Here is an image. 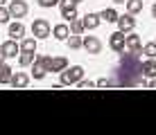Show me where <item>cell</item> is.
<instances>
[{
	"mask_svg": "<svg viewBox=\"0 0 156 135\" xmlns=\"http://www.w3.org/2000/svg\"><path fill=\"white\" fill-rule=\"evenodd\" d=\"M59 83L61 86H77V81L84 79V68L82 66H73V68H66L63 72H59Z\"/></svg>",
	"mask_w": 156,
	"mask_h": 135,
	"instance_id": "cell-1",
	"label": "cell"
},
{
	"mask_svg": "<svg viewBox=\"0 0 156 135\" xmlns=\"http://www.w3.org/2000/svg\"><path fill=\"white\" fill-rule=\"evenodd\" d=\"M109 47L113 52H118V54L125 52L127 50V36H125V32H120V29L113 32V34L109 36Z\"/></svg>",
	"mask_w": 156,
	"mask_h": 135,
	"instance_id": "cell-2",
	"label": "cell"
},
{
	"mask_svg": "<svg viewBox=\"0 0 156 135\" xmlns=\"http://www.w3.org/2000/svg\"><path fill=\"white\" fill-rule=\"evenodd\" d=\"M32 34H34L36 39H48V36L52 34V27L45 18H36L34 23H32Z\"/></svg>",
	"mask_w": 156,
	"mask_h": 135,
	"instance_id": "cell-3",
	"label": "cell"
},
{
	"mask_svg": "<svg viewBox=\"0 0 156 135\" xmlns=\"http://www.w3.org/2000/svg\"><path fill=\"white\" fill-rule=\"evenodd\" d=\"M45 66H48V72H63L68 68V59L66 56H45Z\"/></svg>",
	"mask_w": 156,
	"mask_h": 135,
	"instance_id": "cell-4",
	"label": "cell"
},
{
	"mask_svg": "<svg viewBox=\"0 0 156 135\" xmlns=\"http://www.w3.org/2000/svg\"><path fill=\"white\" fill-rule=\"evenodd\" d=\"M0 52H2V59H14L16 54H20V45L16 39H9L0 45Z\"/></svg>",
	"mask_w": 156,
	"mask_h": 135,
	"instance_id": "cell-5",
	"label": "cell"
},
{
	"mask_svg": "<svg viewBox=\"0 0 156 135\" xmlns=\"http://www.w3.org/2000/svg\"><path fill=\"white\" fill-rule=\"evenodd\" d=\"M32 74H34L36 81H41L48 74V66H45V56H36L34 63H32Z\"/></svg>",
	"mask_w": 156,
	"mask_h": 135,
	"instance_id": "cell-6",
	"label": "cell"
},
{
	"mask_svg": "<svg viewBox=\"0 0 156 135\" xmlns=\"http://www.w3.org/2000/svg\"><path fill=\"white\" fill-rule=\"evenodd\" d=\"M9 14H12V18H23L27 14V2L25 0H12L9 2Z\"/></svg>",
	"mask_w": 156,
	"mask_h": 135,
	"instance_id": "cell-7",
	"label": "cell"
},
{
	"mask_svg": "<svg viewBox=\"0 0 156 135\" xmlns=\"http://www.w3.org/2000/svg\"><path fill=\"white\" fill-rule=\"evenodd\" d=\"M133 27H136V18H133V14L127 12L125 16H118V29H120V32H125V34H127V32H131Z\"/></svg>",
	"mask_w": 156,
	"mask_h": 135,
	"instance_id": "cell-8",
	"label": "cell"
},
{
	"mask_svg": "<svg viewBox=\"0 0 156 135\" xmlns=\"http://www.w3.org/2000/svg\"><path fill=\"white\" fill-rule=\"evenodd\" d=\"M84 50L88 54H100L102 52V41L98 36H84Z\"/></svg>",
	"mask_w": 156,
	"mask_h": 135,
	"instance_id": "cell-9",
	"label": "cell"
},
{
	"mask_svg": "<svg viewBox=\"0 0 156 135\" xmlns=\"http://www.w3.org/2000/svg\"><path fill=\"white\" fill-rule=\"evenodd\" d=\"M9 86L12 88H25V86H30V74L27 72H14Z\"/></svg>",
	"mask_w": 156,
	"mask_h": 135,
	"instance_id": "cell-10",
	"label": "cell"
},
{
	"mask_svg": "<svg viewBox=\"0 0 156 135\" xmlns=\"http://www.w3.org/2000/svg\"><path fill=\"white\" fill-rule=\"evenodd\" d=\"M127 52H133V54L143 52V43H140V36L138 34H129L127 36Z\"/></svg>",
	"mask_w": 156,
	"mask_h": 135,
	"instance_id": "cell-11",
	"label": "cell"
},
{
	"mask_svg": "<svg viewBox=\"0 0 156 135\" xmlns=\"http://www.w3.org/2000/svg\"><path fill=\"white\" fill-rule=\"evenodd\" d=\"M52 36H55L57 41H66L68 36H70V25H66V23H59L52 27Z\"/></svg>",
	"mask_w": 156,
	"mask_h": 135,
	"instance_id": "cell-12",
	"label": "cell"
},
{
	"mask_svg": "<svg viewBox=\"0 0 156 135\" xmlns=\"http://www.w3.org/2000/svg\"><path fill=\"white\" fill-rule=\"evenodd\" d=\"M9 36L16 41H23L25 36V25L20 23V20H16V23H9Z\"/></svg>",
	"mask_w": 156,
	"mask_h": 135,
	"instance_id": "cell-13",
	"label": "cell"
},
{
	"mask_svg": "<svg viewBox=\"0 0 156 135\" xmlns=\"http://www.w3.org/2000/svg\"><path fill=\"white\" fill-rule=\"evenodd\" d=\"M82 20H84V27H86V29H98L100 23H102V16H100V14H86Z\"/></svg>",
	"mask_w": 156,
	"mask_h": 135,
	"instance_id": "cell-14",
	"label": "cell"
},
{
	"mask_svg": "<svg viewBox=\"0 0 156 135\" xmlns=\"http://www.w3.org/2000/svg\"><path fill=\"white\" fill-rule=\"evenodd\" d=\"M12 74H14V70L9 68L5 61H0V86H9V81H12Z\"/></svg>",
	"mask_w": 156,
	"mask_h": 135,
	"instance_id": "cell-15",
	"label": "cell"
},
{
	"mask_svg": "<svg viewBox=\"0 0 156 135\" xmlns=\"http://www.w3.org/2000/svg\"><path fill=\"white\" fill-rule=\"evenodd\" d=\"M59 9H61V18H66V20L79 18L77 16V5H59Z\"/></svg>",
	"mask_w": 156,
	"mask_h": 135,
	"instance_id": "cell-16",
	"label": "cell"
},
{
	"mask_svg": "<svg viewBox=\"0 0 156 135\" xmlns=\"http://www.w3.org/2000/svg\"><path fill=\"white\" fill-rule=\"evenodd\" d=\"M143 77H149V79L156 77V59H147V61H143Z\"/></svg>",
	"mask_w": 156,
	"mask_h": 135,
	"instance_id": "cell-17",
	"label": "cell"
},
{
	"mask_svg": "<svg viewBox=\"0 0 156 135\" xmlns=\"http://www.w3.org/2000/svg\"><path fill=\"white\" fill-rule=\"evenodd\" d=\"M66 45L70 47V50H79V47H84V36L82 34H70L66 39Z\"/></svg>",
	"mask_w": 156,
	"mask_h": 135,
	"instance_id": "cell-18",
	"label": "cell"
},
{
	"mask_svg": "<svg viewBox=\"0 0 156 135\" xmlns=\"http://www.w3.org/2000/svg\"><path fill=\"white\" fill-rule=\"evenodd\" d=\"M34 59H36V52H23V50H20V54H18V63H20L23 68L32 66V63H34Z\"/></svg>",
	"mask_w": 156,
	"mask_h": 135,
	"instance_id": "cell-19",
	"label": "cell"
},
{
	"mask_svg": "<svg viewBox=\"0 0 156 135\" xmlns=\"http://www.w3.org/2000/svg\"><path fill=\"white\" fill-rule=\"evenodd\" d=\"M100 16H102V20H106V23H118V16L120 14H118L113 7H109V9H104Z\"/></svg>",
	"mask_w": 156,
	"mask_h": 135,
	"instance_id": "cell-20",
	"label": "cell"
},
{
	"mask_svg": "<svg viewBox=\"0 0 156 135\" xmlns=\"http://www.w3.org/2000/svg\"><path fill=\"white\" fill-rule=\"evenodd\" d=\"M127 12L129 14H140L143 12V0H127Z\"/></svg>",
	"mask_w": 156,
	"mask_h": 135,
	"instance_id": "cell-21",
	"label": "cell"
},
{
	"mask_svg": "<svg viewBox=\"0 0 156 135\" xmlns=\"http://www.w3.org/2000/svg\"><path fill=\"white\" fill-rule=\"evenodd\" d=\"M86 27H84V20L82 18H75L70 20V34H84Z\"/></svg>",
	"mask_w": 156,
	"mask_h": 135,
	"instance_id": "cell-22",
	"label": "cell"
},
{
	"mask_svg": "<svg viewBox=\"0 0 156 135\" xmlns=\"http://www.w3.org/2000/svg\"><path fill=\"white\" fill-rule=\"evenodd\" d=\"M20 50L23 52H36V36L34 39H23L20 41Z\"/></svg>",
	"mask_w": 156,
	"mask_h": 135,
	"instance_id": "cell-23",
	"label": "cell"
},
{
	"mask_svg": "<svg viewBox=\"0 0 156 135\" xmlns=\"http://www.w3.org/2000/svg\"><path fill=\"white\" fill-rule=\"evenodd\" d=\"M143 54L147 59H156V41L154 43H147V45H143Z\"/></svg>",
	"mask_w": 156,
	"mask_h": 135,
	"instance_id": "cell-24",
	"label": "cell"
},
{
	"mask_svg": "<svg viewBox=\"0 0 156 135\" xmlns=\"http://www.w3.org/2000/svg\"><path fill=\"white\" fill-rule=\"evenodd\" d=\"M9 18H12V14H9V7L0 5V23H9Z\"/></svg>",
	"mask_w": 156,
	"mask_h": 135,
	"instance_id": "cell-25",
	"label": "cell"
},
{
	"mask_svg": "<svg viewBox=\"0 0 156 135\" xmlns=\"http://www.w3.org/2000/svg\"><path fill=\"white\" fill-rule=\"evenodd\" d=\"M39 2V7L43 9H50V7H55V5H59V0H36Z\"/></svg>",
	"mask_w": 156,
	"mask_h": 135,
	"instance_id": "cell-26",
	"label": "cell"
},
{
	"mask_svg": "<svg viewBox=\"0 0 156 135\" xmlns=\"http://www.w3.org/2000/svg\"><path fill=\"white\" fill-rule=\"evenodd\" d=\"M95 86H98V88H106V86H115V79H106V77H104V79H100Z\"/></svg>",
	"mask_w": 156,
	"mask_h": 135,
	"instance_id": "cell-27",
	"label": "cell"
},
{
	"mask_svg": "<svg viewBox=\"0 0 156 135\" xmlns=\"http://www.w3.org/2000/svg\"><path fill=\"white\" fill-rule=\"evenodd\" d=\"M93 81H86V79H82V81H77V88H82V90H86V88H93Z\"/></svg>",
	"mask_w": 156,
	"mask_h": 135,
	"instance_id": "cell-28",
	"label": "cell"
},
{
	"mask_svg": "<svg viewBox=\"0 0 156 135\" xmlns=\"http://www.w3.org/2000/svg\"><path fill=\"white\" fill-rule=\"evenodd\" d=\"M82 0H59V5H79Z\"/></svg>",
	"mask_w": 156,
	"mask_h": 135,
	"instance_id": "cell-29",
	"label": "cell"
},
{
	"mask_svg": "<svg viewBox=\"0 0 156 135\" xmlns=\"http://www.w3.org/2000/svg\"><path fill=\"white\" fill-rule=\"evenodd\" d=\"M147 86H149V88H156V77H154L152 81H147Z\"/></svg>",
	"mask_w": 156,
	"mask_h": 135,
	"instance_id": "cell-30",
	"label": "cell"
},
{
	"mask_svg": "<svg viewBox=\"0 0 156 135\" xmlns=\"http://www.w3.org/2000/svg\"><path fill=\"white\" fill-rule=\"evenodd\" d=\"M152 16L156 18V0H154V5H152Z\"/></svg>",
	"mask_w": 156,
	"mask_h": 135,
	"instance_id": "cell-31",
	"label": "cell"
},
{
	"mask_svg": "<svg viewBox=\"0 0 156 135\" xmlns=\"http://www.w3.org/2000/svg\"><path fill=\"white\" fill-rule=\"evenodd\" d=\"M115 5H127V0H113Z\"/></svg>",
	"mask_w": 156,
	"mask_h": 135,
	"instance_id": "cell-32",
	"label": "cell"
},
{
	"mask_svg": "<svg viewBox=\"0 0 156 135\" xmlns=\"http://www.w3.org/2000/svg\"><path fill=\"white\" fill-rule=\"evenodd\" d=\"M0 61H5V59H2V52H0Z\"/></svg>",
	"mask_w": 156,
	"mask_h": 135,
	"instance_id": "cell-33",
	"label": "cell"
},
{
	"mask_svg": "<svg viewBox=\"0 0 156 135\" xmlns=\"http://www.w3.org/2000/svg\"><path fill=\"white\" fill-rule=\"evenodd\" d=\"M5 2H7V0H0V5H5Z\"/></svg>",
	"mask_w": 156,
	"mask_h": 135,
	"instance_id": "cell-34",
	"label": "cell"
}]
</instances>
